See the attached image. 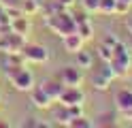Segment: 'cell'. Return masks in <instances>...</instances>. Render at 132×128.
<instances>
[{
	"label": "cell",
	"instance_id": "cell-31",
	"mask_svg": "<svg viewBox=\"0 0 132 128\" xmlns=\"http://www.w3.org/2000/svg\"><path fill=\"white\" fill-rule=\"evenodd\" d=\"M0 102H2V96H0Z\"/></svg>",
	"mask_w": 132,
	"mask_h": 128
},
{
	"label": "cell",
	"instance_id": "cell-9",
	"mask_svg": "<svg viewBox=\"0 0 132 128\" xmlns=\"http://www.w3.org/2000/svg\"><path fill=\"white\" fill-rule=\"evenodd\" d=\"M40 88L45 90V94H47L53 102H57V98H60V94H62V90H64V83L57 79V77H47V79L40 81Z\"/></svg>",
	"mask_w": 132,
	"mask_h": 128
},
{
	"label": "cell",
	"instance_id": "cell-24",
	"mask_svg": "<svg viewBox=\"0 0 132 128\" xmlns=\"http://www.w3.org/2000/svg\"><path fill=\"white\" fill-rule=\"evenodd\" d=\"M0 6L6 9V11H11V9H19L21 6V0H0ZM21 11V9H19Z\"/></svg>",
	"mask_w": 132,
	"mask_h": 128
},
{
	"label": "cell",
	"instance_id": "cell-21",
	"mask_svg": "<svg viewBox=\"0 0 132 128\" xmlns=\"http://www.w3.org/2000/svg\"><path fill=\"white\" fill-rule=\"evenodd\" d=\"M98 56H100L102 62H109V60L113 58V47L104 45V43H100V47H98Z\"/></svg>",
	"mask_w": 132,
	"mask_h": 128
},
{
	"label": "cell",
	"instance_id": "cell-28",
	"mask_svg": "<svg viewBox=\"0 0 132 128\" xmlns=\"http://www.w3.org/2000/svg\"><path fill=\"white\" fill-rule=\"evenodd\" d=\"M126 30H128V32H132V15L126 19Z\"/></svg>",
	"mask_w": 132,
	"mask_h": 128
},
{
	"label": "cell",
	"instance_id": "cell-2",
	"mask_svg": "<svg viewBox=\"0 0 132 128\" xmlns=\"http://www.w3.org/2000/svg\"><path fill=\"white\" fill-rule=\"evenodd\" d=\"M113 71V77H126L130 73V66H132V58H130V49L126 47V43H117L113 47V58L106 62Z\"/></svg>",
	"mask_w": 132,
	"mask_h": 128
},
{
	"label": "cell",
	"instance_id": "cell-10",
	"mask_svg": "<svg viewBox=\"0 0 132 128\" xmlns=\"http://www.w3.org/2000/svg\"><path fill=\"white\" fill-rule=\"evenodd\" d=\"M113 102H115V109H117L119 113H123V111H130V109H132V90H130V88H121V90H117V92H115Z\"/></svg>",
	"mask_w": 132,
	"mask_h": 128
},
{
	"label": "cell",
	"instance_id": "cell-5",
	"mask_svg": "<svg viewBox=\"0 0 132 128\" xmlns=\"http://www.w3.org/2000/svg\"><path fill=\"white\" fill-rule=\"evenodd\" d=\"M113 79H115V77H113V71H111V66L106 64V62H104L100 68L92 71V77H89L94 90H98V92H106V90L111 88V81H113Z\"/></svg>",
	"mask_w": 132,
	"mask_h": 128
},
{
	"label": "cell",
	"instance_id": "cell-26",
	"mask_svg": "<svg viewBox=\"0 0 132 128\" xmlns=\"http://www.w3.org/2000/svg\"><path fill=\"white\" fill-rule=\"evenodd\" d=\"M23 126H30V128H34V126H43V124H40V122H34V119H28V122H23Z\"/></svg>",
	"mask_w": 132,
	"mask_h": 128
},
{
	"label": "cell",
	"instance_id": "cell-16",
	"mask_svg": "<svg viewBox=\"0 0 132 128\" xmlns=\"http://www.w3.org/2000/svg\"><path fill=\"white\" fill-rule=\"evenodd\" d=\"M21 15L26 17H32L40 11V0H21Z\"/></svg>",
	"mask_w": 132,
	"mask_h": 128
},
{
	"label": "cell",
	"instance_id": "cell-11",
	"mask_svg": "<svg viewBox=\"0 0 132 128\" xmlns=\"http://www.w3.org/2000/svg\"><path fill=\"white\" fill-rule=\"evenodd\" d=\"M30 100H32V105L36 109H51V102H53L45 94V90L40 88V85H34V88L30 90Z\"/></svg>",
	"mask_w": 132,
	"mask_h": 128
},
{
	"label": "cell",
	"instance_id": "cell-22",
	"mask_svg": "<svg viewBox=\"0 0 132 128\" xmlns=\"http://www.w3.org/2000/svg\"><path fill=\"white\" fill-rule=\"evenodd\" d=\"M130 2H126V0H115V15H126L130 11Z\"/></svg>",
	"mask_w": 132,
	"mask_h": 128
},
{
	"label": "cell",
	"instance_id": "cell-15",
	"mask_svg": "<svg viewBox=\"0 0 132 128\" xmlns=\"http://www.w3.org/2000/svg\"><path fill=\"white\" fill-rule=\"evenodd\" d=\"M75 58H77V66H79V68H92V66H94L92 51H87V49H83V47L75 54Z\"/></svg>",
	"mask_w": 132,
	"mask_h": 128
},
{
	"label": "cell",
	"instance_id": "cell-13",
	"mask_svg": "<svg viewBox=\"0 0 132 128\" xmlns=\"http://www.w3.org/2000/svg\"><path fill=\"white\" fill-rule=\"evenodd\" d=\"M11 32H17V34L28 36V32H30V19H28L26 15H15V17H11Z\"/></svg>",
	"mask_w": 132,
	"mask_h": 128
},
{
	"label": "cell",
	"instance_id": "cell-18",
	"mask_svg": "<svg viewBox=\"0 0 132 128\" xmlns=\"http://www.w3.org/2000/svg\"><path fill=\"white\" fill-rule=\"evenodd\" d=\"M11 32V15L6 13V9L0 6V34H9Z\"/></svg>",
	"mask_w": 132,
	"mask_h": 128
},
{
	"label": "cell",
	"instance_id": "cell-17",
	"mask_svg": "<svg viewBox=\"0 0 132 128\" xmlns=\"http://www.w3.org/2000/svg\"><path fill=\"white\" fill-rule=\"evenodd\" d=\"M117 124V115L106 111V113H98L94 117V126H115Z\"/></svg>",
	"mask_w": 132,
	"mask_h": 128
},
{
	"label": "cell",
	"instance_id": "cell-30",
	"mask_svg": "<svg viewBox=\"0 0 132 128\" xmlns=\"http://www.w3.org/2000/svg\"><path fill=\"white\" fill-rule=\"evenodd\" d=\"M126 2H130V4H132V0H126Z\"/></svg>",
	"mask_w": 132,
	"mask_h": 128
},
{
	"label": "cell",
	"instance_id": "cell-20",
	"mask_svg": "<svg viewBox=\"0 0 132 128\" xmlns=\"http://www.w3.org/2000/svg\"><path fill=\"white\" fill-rule=\"evenodd\" d=\"M98 13L115 15V0H98Z\"/></svg>",
	"mask_w": 132,
	"mask_h": 128
},
{
	"label": "cell",
	"instance_id": "cell-19",
	"mask_svg": "<svg viewBox=\"0 0 132 128\" xmlns=\"http://www.w3.org/2000/svg\"><path fill=\"white\" fill-rule=\"evenodd\" d=\"M70 128H92L94 126V119H89L85 115H77V117H72L70 119Z\"/></svg>",
	"mask_w": 132,
	"mask_h": 128
},
{
	"label": "cell",
	"instance_id": "cell-27",
	"mask_svg": "<svg viewBox=\"0 0 132 128\" xmlns=\"http://www.w3.org/2000/svg\"><path fill=\"white\" fill-rule=\"evenodd\" d=\"M57 2H60L64 9H68V6H72V4H75V0H57Z\"/></svg>",
	"mask_w": 132,
	"mask_h": 128
},
{
	"label": "cell",
	"instance_id": "cell-8",
	"mask_svg": "<svg viewBox=\"0 0 132 128\" xmlns=\"http://www.w3.org/2000/svg\"><path fill=\"white\" fill-rule=\"evenodd\" d=\"M57 79H60L64 85H75L79 88L83 83V71L79 66H64L60 73H57Z\"/></svg>",
	"mask_w": 132,
	"mask_h": 128
},
{
	"label": "cell",
	"instance_id": "cell-4",
	"mask_svg": "<svg viewBox=\"0 0 132 128\" xmlns=\"http://www.w3.org/2000/svg\"><path fill=\"white\" fill-rule=\"evenodd\" d=\"M77 115H83V105H72V107H66L62 102H57V107L51 109V119H55V124H62V126H68L72 117Z\"/></svg>",
	"mask_w": 132,
	"mask_h": 128
},
{
	"label": "cell",
	"instance_id": "cell-23",
	"mask_svg": "<svg viewBox=\"0 0 132 128\" xmlns=\"http://www.w3.org/2000/svg\"><path fill=\"white\" fill-rule=\"evenodd\" d=\"M81 6L85 13H98V0H81Z\"/></svg>",
	"mask_w": 132,
	"mask_h": 128
},
{
	"label": "cell",
	"instance_id": "cell-6",
	"mask_svg": "<svg viewBox=\"0 0 132 128\" xmlns=\"http://www.w3.org/2000/svg\"><path fill=\"white\" fill-rule=\"evenodd\" d=\"M26 62H34V64H45L49 62V51L45 45H38V43H26L21 49Z\"/></svg>",
	"mask_w": 132,
	"mask_h": 128
},
{
	"label": "cell",
	"instance_id": "cell-3",
	"mask_svg": "<svg viewBox=\"0 0 132 128\" xmlns=\"http://www.w3.org/2000/svg\"><path fill=\"white\" fill-rule=\"evenodd\" d=\"M4 75L13 83V88L19 92H30L34 88V75L26 66H4Z\"/></svg>",
	"mask_w": 132,
	"mask_h": 128
},
{
	"label": "cell",
	"instance_id": "cell-29",
	"mask_svg": "<svg viewBox=\"0 0 132 128\" xmlns=\"http://www.w3.org/2000/svg\"><path fill=\"white\" fill-rule=\"evenodd\" d=\"M126 47H128V49L132 51V32L128 34V41H126Z\"/></svg>",
	"mask_w": 132,
	"mask_h": 128
},
{
	"label": "cell",
	"instance_id": "cell-25",
	"mask_svg": "<svg viewBox=\"0 0 132 128\" xmlns=\"http://www.w3.org/2000/svg\"><path fill=\"white\" fill-rule=\"evenodd\" d=\"M102 43H104V45H109V47H115V45H117L119 41H117V36H113V34H109V36H106V39H104Z\"/></svg>",
	"mask_w": 132,
	"mask_h": 128
},
{
	"label": "cell",
	"instance_id": "cell-14",
	"mask_svg": "<svg viewBox=\"0 0 132 128\" xmlns=\"http://www.w3.org/2000/svg\"><path fill=\"white\" fill-rule=\"evenodd\" d=\"M77 34H81L83 41H92L94 39V26H92V21H89L87 17L77 21Z\"/></svg>",
	"mask_w": 132,
	"mask_h": 128
},
{
	"label": "cell",
	"instance_id": "cell-1",
	"mask_svg": "<svg viewBox=\"0 0 132 128\" xmlns=\"http://www.w3.org/2000/svg\"><path fill=\"white\" fill-rule=\"evenodd\" d=\"M45 26L49 30H53V34H57V36H66V34H70V32H77V19H75V15L68 13L66 9L47 15L45 17Z\"/></svg>",
	"mask_w": 132,
	"mask_h": 128
},
{
	"label": "cell",
	"instance_id": "cell-7",
	"mask_svg": "<svg viewBox=\"0 0 132 128\" xmlns=\"http://www.w3.org/2000/svg\"><path fill=\"white\" fill-rule=\"evenodd\" d=\"M57 102H62V105L66 107H72V105H83L85 102V92L79 88H75V85H64V90L60 94V98H57Z\"/></svg>",
	"mask_w": 132,
	"mask_h": 128
},
{
	"label": "cell",
	"instance_id": "cell-12",
	"mask_svg": "<svg viewBox=\"0 0 132 128\" xmlns=\"http://www.w3.org/2000/svg\"><path fill=\"white\" fill-rule=\"evenodd\" d=\"M62 43H64V49L68 51V54H77V51L83 47V39H81V34L77 32H70V34H66V36H62Z\"/></svg>",
	"mask_w": 132,
	"mask_h": 128
}]
</instances>
